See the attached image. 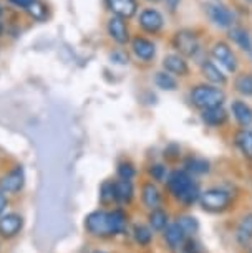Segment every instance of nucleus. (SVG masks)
Segmentation results:
<instances>
[{
    "mask_svg": "<svg viewBox=\"0 0 252 253\" xmlns=\"http://www.w3.org/2000/svg\"><path fill=\"white\" fill-rule=\"evenodd\" d=\"M169 192L184 204H193L199 199V189L191 179V175L184 170H174L168 177Z\"/></svg>",
    "mask_w": 252,
    "mask_h": 253,
    "instance_id": "obj_1",
    "label": "nucleus"
},
{
    "mask_svg": "<svg viewBox=\"0 0 252 253\" xmlns=\"http://www.w3.org/2000/svg\"><path fill=\"white\" fill-rule=\"evenodd\" d=\"M191 101L194 106L204 111V109L209 108L222 106V103L226 101V94L219 88L209 86V84H199V86L193 88Z\"/></svg>",
    "mask_w": 252,
    "mask_h": 253,
    "instance_id": "obj_2",
    "label": "nucleus"
},
{
    "mask_svg": "<svg viewBox=\"0 0 252 253\" xmlns=\"http://www.w3.org/2000/svg\"><path fill=\"white\" fill-rule=\"evenodd\" d=\"M199 202L207 212H222L231 205V195L222 189H209L199 195Z\"/></svg>",
    "mask_w": 252,
    "mask_h": 253,
    "instance_id": "obj_3",
    "label": "nucleus"
},
{
    "mask_svg": "<svg viewBox=\"0 0 252 253\" xmlns=\"http://www.w3.org/2000/svg\"><path fill=\"white\" fill-rule=\"evenodd\" d=\"M174 48L181 53V56H196L199 51V40L191 30H179L173 37Z\"/></svg>",
    "mask_w": 252,
    "mask_h": 253,
    "instance_id": "obj_4",
    "label": "nucleus"
},
{
    "mask_svg": "<svg viewBox=\"0 0 252 253\" xmlns=\"http://www.w3.org/2000/svg\"><path fill=\"white\" fill-rule=\"evenodd\" d=\"M25 184V172L22 166H15L12 170L0 177V190L3 194H17L23 189Z\"/></svg>",
    "mask_w": 252,
    "mask_h": 253,
    "instance_id": "obj_5",
    "label": "nucleus"
},
{
    "mask_svg": "<svg viewBox=\"0 0 252 253\" xmlns=\"http://www.w3.org/2000/svg\"><path fill=\"white\" fill-rule=\"evenodd\" d=\"M211 56L216 61H219V65H222L227 71L234 73L237 70V58L234 55V51L226 42H216L211 46Z\"/></svg>",
    "mask_w": 252,
    "mask_h": 253,
    "instance_id": "obj_6",
    "label": "nucleus"
},
{
    "mask_svg": "<svg viewBox=\"0 0 252 253\" xmlns=\"http://www.w3.org/2000/svg\"><path fill=\"white\" fill-rule=\"evenodd\" d=\"M85 228L95 237H110V227H108V215L103 210L88 213L85 218Z\"/></svg>",
    "mask_w": 252,
    "mask_h": 253,
    "instance_id": "obj_7",
    "label": "nucleus"
},
{
    "mask_svg": "<svg viewBox=\"0 0 252 253\" xmlns=\"http://www.w3.org/2000/svg\"><path fill=\"white\" fill-rule=\"evenodd\" d=\"M140 27L146 33H159L164 27V17L163 13L156 8H145L140 13Z\"/></svg>",
    "mask_w": 252,
    "mask_h": 253,
    "instance_id": "obj_8",
    "label": "nucleus"
},
{
    "mask_svg": "<svg viewBox=\"0 0 252 253\" xmlns=\"http://www.w3.org/2000/svg\"><path fill=\"white\" fill-rule=\"evenodd\" d=\"M22 228H23V217L20 213L10 212V213H3L0 217V237L2 238L17 237Z\"/></svg>",
    "mask_w": 252,
    "mask_h": 253,
    "instance_id": "obj_9",
    "label": "nucleus"
},
{
    "mask_svg": "<svg viewBox=\"0 0 252 253\" xmlns=\"http://www.w3.org/2000/svg\"><path fill=\"white\" fill-rule=\"evenodd\" d=\"M106 32L111 40H115L120 45H126L130 42V28H128L125 18L111 15L106 23Z\"/></svg>",
    "mask_w": 252,
    "mask_h": 253,
    "instance_id": "obj_10",
    "label": "nucleus"
},
{
    "mask_svg": "<svg viewBox=\"0 0 252 253\" xmlns=\"http://www.w3.org/2000/svg\"><path fill=\"white\" fill-rule=\"evenodd\" d=\"M104 5L115 17L133 18L138 12V0H104Z\"/></svg>",
    "mask_w": 252,
    "mask_h": 253,
    "instance_id": "obj_11",
    "label": "nucleus"
},
{
    "mask_svg": "<svg viewBox=\"0 0 252 253\" xmlns=\"http://www.w3.org/2000/svg\"><path fill=\"white\" fill-rule=\"evenodd\" d=\"M131 50L138 60L151 61L156 56V45L145 37H135L131 40Z\"/></svg>",
    "mask_w": 252,
    "mask_h": 253,
    "instance_id": "obj_12",
    "label": "nucleus"
},
{
    "mask_svg": "<svg viewBox=\"0 0 252 253\" xmlns=\"http://www.w3.org/2000/svg\"><path fill=\"white\" fill-rule=\"evenodd\" d=\"M206 10H207L209 18L219 27H224V28L231 27L232 22H234V15H232L224 5H221V3H207Z\"/></svg>",
    "mask_w": 252,
    "mask_h": 253,
    "instance_id": "obj_13",
    "label": "nucleus"
},
{
    "mask_svg": "<svg viewBox=\"0 0 252 253\" xmlns=\"http://www.w3.org/2000/svg\"><path fill=\"white\" fill-rule=\"evenodd\" d=\"M163 68H164V71H168V73L176 75V76H188L189 75L188 61L184 60V56L176 55V53H171V55L164 56Z\"/></svg>",
    "mask_w": 252,
    "mask_h": 253,
    "instance_id": "obj_14",
    "label": "nucleus"
},
{
    "mask_svg": "<svg viewBox=\"0 0 252 253\" xmlns=\"http://www.w3.org/2000/svg\"><path fill=\"white\" fill-rule=\"evenodd\" d=\"M231 111H232V116H234V119L241 124L242 127H244V129L252 124V108L247 103L234 101V103H232V106H231Z\"/></svg>",
    "mask_w": 252,
    "mask_h": 253,
    "instance_id": "obj_15",
    "label": "nucleus"
},
{
    "mask_svg": "<svg viewBox=\"0 0 252 253\" xmlns=\"http://www.w3.org/2000/svg\"><path fill=\"white\" fill-rule=\"evenodd\" d=\"M201 118H202V121L207 124V126L219 127L227 121V113H226V109L222 106H216V108L204 109Z\"/></svg>",
    "mask_w": 252,
    "mask_h": 253,
    "instance_id": "obj_16",
    "label": "nucleus"
},
{
    "mask_svg": "<svg viewBox=\"0 0 252 253\" xmlns=\"http://www.w3.org/2000/svg\"><path fill=\"white\" fill-rule=\"evenodd\" d=\"M201 70H202L204 78H206L207 81H211V83H214V84H224L227 81L226 75L222 73L219 66L211 60H204V63L201 65Z\"/></svg>",
    "mask_w": 252,
    "mask_h": 253,
    "instance_id": "obj_17",
    "label": "nucleus"
},
{
    "mask_svg": "<svg viewBox=\"0 0 252 253\" xmlns=\"http://www.w3.org/2000/svg\"><path fill=\"white\" fill-rule=\"evenodd\" d=\"M141 199H143V204L146 205L148 209L154 210L159 207L161 204V194L158 187L153 184V182H148L143 185V190H141Z\"/></svg>",
    "mask_w": 252,
    "mask_h": 253,
    "instance_id": "obj_18",
    "label": "nucleus"
},
{
    "mask_svg": "<svg viewBox=\"0 0 252 253\" xmlns=\"http://www.w3.org/2000/svg\"><path fill=\"white\" fill-rule=\"evenodd\" d=\"M236 238L242 247L249 245L252 242V213H247V215L242 217V220L237 225Z\"/></svg>",
    "mask_w": 252,
    "mask_h": 253,
    "instance_id": "obj_19",
    "label": "nucleus"
},
{
    "mask_svg": "<svg viewBox=\"0 0 252 253\" xmlns=\"http://www.w3.org/2000/svg\"><path fill=\"white\" fill-rule=\"evenodd\" d=\"M184 238H186V233L183 232V228L178 225V223H169L168 227L164 228V240L171 248H178L184 243Z\"/></svg>",
    "mask_w": 252,
    "mask_h": 253,
    "instance_id": "obj_20",
    "label": "nucleus"
},
{
    "mask_svg": "<svg viewBox=\"0 0 252 253\" xmlns=\"http://www.w3.org/2000/svg\"><path fill=\"white\" fill-rule=\"evenodd\" d=\"M135 195V187H133L131 180L120 179L115 182V197L118 202L121 204H130Z\"/></svg>",
    "mask_w": 252,
    "mask_h": 253,
    "instance_id": "obj_21",
    "label": "nucleus"
},
{
    "mask_svg": "<svg viewBox=\"0 0 252 253\" xmlns=\"http://www.w3.org/2000/svg\"><path fill=\"white\" fill-rule=\"evenodd\" d=\"M108 215V227H110V233L111 235H116V233H121L126 227V213L123 210L116 209L113 212H106Z\"/></svg>",
    "mask_w": 252,
    "mask_h": 253,
    "instance_id": "obj_22",
    "label": "nucleus"
},
{
    "mask_svg": "<svg viewBox=\"0 0 252 253\" xmlns=\"http://www.w3.org/2000/svg\"><path fill=\"white\" fill-rule=\"evenodd\" d=\"M229 38L237 46H241L242 50L249 51V53H252V40L249 37V33H247L244 28H239V27H234L231 28L229 32Z\"/></svg>",
    "mask_w": 252,
    "mask_h": 253,
    "instance_id": "obj_23",
    "label": "nucleus"
},
{
    "mask_svg": "<svg viewBox=\"0 0 252 253\" xmlns=\"http://www.w3.org/2000/svg\"><path fill=\"white\" fill-rule=\"evenodd\" d=\"M236 146L239 147L241 152L252 159V131L241 129L236 134Z\"/></svg>",
    "mask_w": 252,
    "mask_h": 253,
    "instance_id": "obj_24",
    "label": "nucleus"
},
{
    "mask_svg": "<svg viewBox=\"0 0 252 253\" xmlns=\"http://www.w3.org/2000/svg\"><path fill=\"white\" fill-rule=\"evenodd\" d=\"M154 83L159 89H164V91H174L178 88V81L168 71H158L154 75Z\"/></svg>",
    "mask_w": 252,
    "mask_h": 253,
    "instance_id": "obj_25",
    "label": "nucleus"
},
{
    "mask_svg": "<svg viewBox=\"0 0 252 253\" xmlns=\"http://www.w3.org/2000/svg\"><path fill=\"white\" fill-rule=\"evenodd\" d=\"M234 88L242 96H252V73H241L236 76Z\"/></svg>",
    "mask_w": 252,
    "mask_h": 253,
    "instance_id": "obj_26",
    "label": "nucleus"
},
{
    "mask_svg": "<svg viewBox=\"0 0 252 253\" xmlns=\"http://www.w3.org/2000/svg\"><path fill=\"white\" fill-rule=\"evenodd\" d=\"M148 220H150V227L153 228V230L161 232V230H164V228L168 227V213H166L164 210H161V209H154V210H151V212H150Z\"/></svg>",
    "mask_w": 252,
    "mask_h": 253,
    "instance_id": "obj_27",
    "label": "nucleus"
},
{
    "mask_svg": "<svg viewBox=\"0 0 252 253\" xmlns=\"http://www.w3.org/2000/svg\"><path fill=\"white\" fill-rule=\"evenodd\" d=\"M25 12L37 22H44L45 18L49 17V7H47L44 2H40V0L33 2L30 7H27Z\"/></svg>",
    "mask_w": 252,
    "mask_h": 253,
    "instance_id": "obj_28",
    "label": "nucleus"
},
{
    "mask_svg": "<svg viewBox=\"0 0 252 253\" xmlns=\"http://www.w3.org/2000/svg\"><path fill=\"white\" fill-rule=\"evenodd\" d=\"M133 237H135L138 245L148 247L151 240H153V232H151V228H148L146 225H136L135 230H133Z\"/></svg>",
    "mask_w": 252,
    "mask_h": 253,
    "instance_id": "obj_29",
    "label": "nucleus"
},
{
    "mask_svg": "<svg viewBox=\"0 0 252 253\" xmlns=\"http://www.w3.org/2000/svg\"><path fill=\"white\" fill-rule=\"evenodd\" d=\"M186 169L193 174H206L209 170V162L201 157H191L186 161Z\"/></svg>",
    "mask_w": 252,
    "mask_h": 253,
    "instance_id": "obj_30",
    "label": "nucleus"
},
{
    "mask_svg": "<svg viewBox=\"0 0 252 253\" xmlns=\"http://www.w3.org/2000/svg\"><path fill=\"white\" fill-rule=\"evenodd\" d=\"M178 223L179 227L183 228V232L186 233V235H193V233H196L198 232V228H199V223L198 220L194 217L191 215H183V217H179L178 218Z\"/></svg>",
    "mask_w": 252,
    "mask_h": 253,
    "instance_id": "obj_31",
    "label": "nucleus"
},
{
    "mask_svg": "<svg viewBox=\"0 0 252 253\" xmlns=\"http://www.w3.org/2000/svg\"><path fill=\"white\" fill-rule=\"evenodd\" d=\"M100 200L106 205L111 204L113 200H116L115 197V182H103L100 187Z\"/></svg>",
    "mask_w": 252,
    "mask_h": 253,
    "instance_id": "obj_32",
    "label": "nucleus"
},
{
    "mask_svg": "<svg viewBox=\"0 0 252 253\" xmlns=\"http://www.w3.org/2000/svg\"><path fill=\"white\" fill-rule=\"evenodd\" d=\"M135 174H136V170L130 162H121V164L118 166V175H120V179L131 180L135 177Z\"/></svg>",
    "mask_w": 252,
    "mask_h": 253,
    "instance_id": "obj_33",
    "label": "nucleus"
},
{
    "mask_svg": "<svg viewBox=\"0 0 252 253\" xmlns=\"http://www.w3.org/2000/svg\"><path fill=\"white\" fill-rule=\"evenodd\" d=\"M150 174H151V177H153L154 180L163 182V180L166 179V167L161 166V164H154V166H151Z\"/></svg>",
    "mask_w": 252,
    "mask_h": 253,
    "instance_id": "obj_34",
    "label": "nucleus"
},
{
    "mask_svg": "<svg viewBox=\"0 0 252 253\" xmlns=\"http://www.w3.org/2000/svg\"><path fill=\"white\" fill-rule=\"evenodd\" d=\"M10 2L15 7H20V8H23V10H25L27 7H30L33 2H37V0H10Z\"/></svg>",
    "mask_w": 252,
    "mask_h": 253,
    "instance_id": "obj_35",
    "label": "nucleus"
},
{
    "mask_svg": "<svg viewBox=\"0 0 252 253\" xmlns=\"http://www.w3.org/2000/svg\"><path fill=\"white\" fill-rule=\"evenodd\" d=\"M179 2L181 0H164V3H166V8L171 12V13H174L176 10H178V7H179Z\"/></svg>",
    "mask_w": 252,
    "mask_h": 253,
    "instance_id": "obj_36",
    "label": "nucleus"
},
{
    "mask_svg": "<svg viewBox=\"0 0 252 253\" xmlns=\"http://www.w3.org/2000/svg\"><path fill=\"white\" fill-rule=\"evenodd\" d=\"M7 197H5V194L0 190V217L3 215V212H5V209H7Z\"/></svg>",
    "mask_w": 252,
    "mask_h": 253,
    "instance_id": "obj_37",
    "label": "nucleus"
},
{
    "mask_svg": "<svg viewBox=\"0 0 252 253\" xmlns=\"http://www.w3.org/2000/svg\"><path fill=\"white\" fill-rule=\"evenodd\" d=\"M2 13H3V7H2V3H0V17H2Z\"/></svg>",
    "mask_w": 252,
    "mask_h": 253,
    "instance_id": "obj_38",
    "label": "nucleus"
},
{
    "mask_svg": "<svg viewBox=\"0 0 252 253\" xmlns=\"http://www.w3.org/2000/svg\"><path fill=\"white\" fill-rule=\"evenodd\" d=\"M148 2H153V3H156V2H161V0H148Z\"/></svg>",
    "mask_w": 252,
    "mask_h": 253,
    "instance_id": "obj_39",
    "label": "nucleus"
},
{
    "mask_svg": "<svg viewBox=\"0 0 252 253\" xmlns=\"http://www.w3.org/2000/svg\"><path fill=\"white\" fill-rule=\"evenodd\" d=\"M93 253H106V252H100V250H97V252H93Z\"/></svg>",
    "mask_w": 252,
    "mask_h": 253,
    "instance_id": "obj_40",
    "label": "nucleus"
},
{
    "mask_svg": "<svg viewBox=\"0 0 252 253\" xmlns=\"http://www.w3.org/2000/svg\"><path fill=\"white\" fill-rule=\"evenodd\" d=\"M193 253H198V252H193Z\"/></svg>",
    "mask_w": 252,
    "mask_h": 253,
    "instance_id": "obj_41",
    "label": "nucleus"
},
{
    "mask_svg": "<svg viewBox=\"0 0 252 253\" xmlns=\"http://www.w3.org/2000/svg\"><path fill=\"white\" fill-rule=\"evenodd\" d=\"M249 2H252V0H249Z\"/></svg>",
    "mask_w": 252,
    "mask_h": 253,
    "instance_id": "obj_42",
    "label": "nucleus"
},
{
    "mask_svg": "<svg viewBox=\"0 0 252 253\" xmlns=\"http://www.w3.org/2000/svg\"><path fill=\"white\" fill-rule=\"evenodd\" d=\"M251 253H252V252H251Z\"/></svg>",
    "mask_w": 252,
    "mask_h": 253,
    "instance_id": "obj_43",
    "label": "nucleus"
}]
</instances>
